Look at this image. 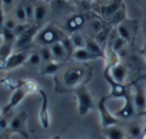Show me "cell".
Returning <instances> with one entry per match:
<instances>
[{"label": "cell", "mask_w": 146, "mask_h": 139, "mask_svg": "<svg viewBox=\"0 0 146 139\" xmlns=\"http://www.w3.org/2000/svg\"><path fill=\"white\" fill-rule=\"evenodd\" d=\"M93 70L88 65H78V66H69L62 72L59 82L54 85V90L59 93H72L76 88L88 85L92 79Z\"/></svg>", "instance_id": "6da1fadb"}, {"label": "cell", "mask_w": 146, "mask_h": 139, "mask_svg": "<svg viewBox=\"0 0 146 139\" xmlns=\"http://www.w3.org/2000/svg\"><path fill=\"white\" fill-rule=\"evenodd\" d=\"M72 93L75 95V98H76V102H78V113H79L80 116H86L88 113H90V112L95 109L96 102H95L92 93L89 92V89L86 88V85L76 88Z\"/></svg>", "instance_id": "7a4b0ae2"}, {"label": "cell", "mask_w": 146, "mask_h": 139, "mask_svg": "<svg viewBox=\"0 0 146 139\" xmlns=\"http://www.w3.org/2000/svg\"><path fill=\"white\" fill-rule=\"evenodd\" d=\"M64 32H62L57 26L53 25H47L44 27L40 29V32L36 36V43L42 45V46H52L57 42H62V39L64 37Z\"/></svg>", "instance_id": "3957f363"}, {"label": "cell", "mask_w": 146, "mask_h": 139, "mask_svg": "<svg viewBox=\"0 0 146 139\" xmlns=\"http://www.w3.org/2000/svg\"><path fill=\"white\" fill-rule=\"evenodd\" d=\"M115 30L127 45H133L135 39H136V35H137V30H139V23H137L136 19H129L127 17L125 22H122L119 26H116Z\"/></svg>", "instance_id": "277c9868"}, {"label": "cell", "mask_w": 146, "mask_h": 139, "mask_svg": "<svg viewBox=\"0 0 146 139\" xmlns=\"http://www.w3.org/2000/svg\"><path fill=\"white\" fill-rule=\"evenodd\" d=\"M108 95L106 96H102L98 102H96V108H98V112L100 115V128H109V126H113V125H120L122 120H119L108 108Z\"/></svg>", "instance_id": "5b68a950"}, {"label": "cell", "mask_w": 146, "mask_h": 139, "mask_svg": "<svg viewBox=\"0 0 146 139\" xmlns=\"http://www.w3.org/2000/svg\"><path fill=\"white\" fill-rule=\"evenodd\" d=\"M130 95L137 115H146V89L142 88L140 79L130 83Z\"/></svg>", "instance_id": "8992f818"}, {"label": "cell", "mask_w": 146, "mask_h": 139, "mask_svg": "<svg viewBox=\"0 0 146 139\" xmlns=\"http://www.w3.org/2000/svg\"><path fill=\"white\" fill-rule=\"evenodd\" d=\"M103 78L105 80L108 82L109 88H110V92L108 95V98H113V99H125L127 95H130V83L126 85V83H117L116 80H113V78L110 76L109 72H105L103 70Z\"/></svg>", "instance_id": "52a82bcc"}, {"label": "cell", "mask_w": 146, "mask_h": 139, "mask_svg": "<svg viewBox=\"0 0 146 139\" xmlns=\"http://www.w3.org/2000/svg\"><path fill=\"white\" fill-rule=\"evenodd\" d=\"M27 112L26 110H22L19 113H16L12 120H10V125H9V132L10 133H17L20 135L22 138H29V130H27Z\"/></svg>", "instance_id": "ba28073f"}, {"label": "cell", "mask_w": 146, "mask_h": 139, "mask_svg": "<svg viewBox=\"0 0 146 139\" xmlns=\"http://www.w3.org/2000/svg\"><path fill=\"white\" fill-rule=\"evenodd\" d=\"M42 26H37V25H32L23 35H20L16 42H15V49L16 50H26V47H29L35 40H36V36L37 33L40 32Z\"/></svg>", "instance_id": "9c48e42d"}, {"label": "cell", "mask_w": 146, "mask_h": 139, "mask_svg": "<svg viewBox=\"0 0 146 139\" xmlns=\"http://www.w3.org/2000/svg\"><path fill=\"white\" fill-rule=\"evenodd\" d=\"M40 96V108H39V122L42 125L43 129H49L50 123H52V118H50V110H49V96L47 93L40 88L39 93Z\"/></svg>", "instance_id": "30bf717a"}, {"label": "cell", "mask_w": 146, "mask_h": 139, "mask_svg": "<svg viewBox=\"0 0 146 139\" xmlns=\"http://www.w3.org/2000/svg\"><path fill=\"white\" fill-rule=\"evenodd\" d=\"M123 0H109V3L106 5H95L93 10L95 13H98L99 16H102L103 19H110L122 6H123Z\"/></svg>", "instance_id": "8fae6325"}, {"label": "cell", "mask_w": 146, "mask_h": 139, "mask_svg": "<svg viewBox=\"0 0 146 139\" xmlns=\"http://www.w3.org/2000/svg\"><path fill=\"white\" fill-rule=\"evenodd\" d=\"M29 52L27 50H15L5 62V67L3 70H12V69H16V67H20L23 65L27 63V59H29Z\"/></svg>", "instance_id": "7c38bea8"}, {"label": "cell", "mask_w": 146, "mask_h": 139, "mask_svg": "<svg viewBox=\"0 0 146 139\" xmlns=\"http://www.w3.org/2000/svg\"><path fill=\"white\" fill-rule=\"evenodd\" d=\"M125 103H123V106L120 108V109H117L116 112H113V115L119 119V120H129V119H132L135 115H137L136 113V109H135V105H133V100H132V95H127L125 99Z\"/></svg>", "instance_id": "4fadbf2b"}, {"label": "cell", "mask_w": 146, "mask_h": 139, "mask_svg": "<svg viewBox=\"0 0 146 139\" xmlns=\"http://www.w3.org/2000/svg\"><path fill=\"white\" fill-rule=\"evenodd\" d=\"M26 95H27V92H26L23 88H19V89L13 90V93H12V96H10L9 102H7V103H6V106H3V109H2V115L9 116V113H10L16 106H19V105H20V102L26 98Z\"/></svg>", "instance_id": "5bb4252c"}, {"label": "cell", "mask_w": 146, "mask_h": 139, "mask_svg": "<svg viewBox=\"0 0 146 139\" xmlns=\"http://www.w3.org/2000/svg\"><path fill=\"white\" fill-rule=\"evenodd\" d=\"M49 15V5L46 2H37L35 5V17H33V25L42 26Z\"/></svg>", "instance_id": "9a60e30c"}, {"label": "cell", "mask_w": 146, "mask_h": 139, "mask_svg": "<svg viewBox=\"0 0 146 139\" xmlns=\"http://www.w3.org/2000/svg\"><path fill=\"white\" fill-rule=\"evenodd\" d=\"M102 133L106 139H126L127 133L126 129H123L120 125H113L109 128H102Z\"/></svg>", "instance_id": "2e32d148"}, {"label": "cell", "mask_w": 146, "mask_h": 139, "mask_svg": "<svg viewBox=\"0 0 146 139\" xmlns=\"http://www.w3.org/2000/svg\"><path fill=\"white\" fill-rule=\"evenodd\" d=\"M85 23H86V19L83 15H73L66 22V30L70 33L79 32V29H82L85 26Z\"/></svg>", "instance_id": "e0dca14e"}, {"label": "cell", "mask_w": 146, "mask_h": 139, "mask_svg": "<svg viewBox=\"0 0 146 139\" xmlns=\"http://www.w3.org/2000/svg\"><path fill=\"white\" fill-rule=\"evenodd\" d=\"M105 72H109L110 76L113 78V80H116L117 83H126V79H127V67L125 65L119 63L115 67H112L110 70H105Z\"/></svg>", "instance_id": "ac0fdd59"}, {"label": "cell", "mask_w": 146, "mask_h": 139, "mask_svg": "<svg viewBox=\"0 0 146 139\" xmlns=\"http://www.w3.org/2000/svg\"><path fill=\"white\" fill-rule=\"evenodd\" d=\"M105 69L103 70H110L112 67H115L116 65H119L120 63V60H119V53L117 52H115L113 49H110V47H106L105 49Z\"/></svg>", "instance_id": "d6986e66"}, {"label": "cell", "mask_w": 146, "mask_h": 139, "mask_svg": "<svg viewBox=\"0 0 146 139\" xmlns=\"http://www.w3.org/2000/svg\"><path fill=\"white\" fill-rule=\"evenodd\" d=\"M96 59H105V47L100 46L95 39L86 37V46H85Z\"/></svg>", "instance_id": "ffe728a7"}, {"label": "cell", "mask_w": 146, "mask_h": 139, "mask_svg": "<svg viewBox=\"0 0 146 139\" xmlns=\"http://www.w3.org/2000/svg\"><path fill=\"white\" fill-rule=\"evenodd\" d=\"M63 65L64 63H60V62H56V60L49 62V63H44L40 67V75H43V76H54L60 70V69L63 67Z\"/></svg>", "instance_id": "44dd1931"}, {"label": "cell", "mask_w": 146, "mask_h": 139, "mask_svg": "<svg viewBox=\"0 0 146 139\" xmlns=\"http://www.w3.org/2000/svg\"><path fill=\"white\" fill-rule=\"evenodd\" d=\"M50 49H52V53H53V60H56V62L64 63V62L67 60V57H70V56L67 55L66 49L63 47V45H62L60 42H57V43L52 45V46H50Z\"/></svg>", "instance_id": "7402d4cb"}, {"label": "cell", "mask_w": 146, "mask_h": 139, "mask_svg": "<svg viewBox=\"0 0 146 139\" xmlns=\"http://www.w3.org/2000/svg\"><path fill=\"white\" fill-rule=\"evenodd\" d=\"M126 19H127V9H126V5H123L110 19H108V25H109L110 27H112V26L116 27V26H119L122 22H125Z\"/></svg>", "instance_id": "603a6c76"}, {"label": "cell", "mask_w": 146, "mask_h": 139, "mask_svg": "<svg viewBox=\"0 0 146 139\" xmlns=\"http://www.w3.org/2000/svg\"><path fill=\"white\" fill-rule=\"evenodd\" d=\"M72 59H75L76 62H82V63H86V62H90V60H96V57L86 47L75 49V52L72 53Z\"/></svg>", "instance_id": "cb8c5ba5"}, {"label": "cell", "mask_w": 146, "mask_h": 139, "mask_svg": "<svg viewBox=\"0 0 146 139\" xmlns=\"http://www.w3.org/2000/svg\"><path fill=\"white\" fill-rule=\"evenodd\" d=\"M143 129H145V126H143L140 122H132V123L127 125L126 133H127V136L132 138V139H140V135H142Z\"/></svg>", "instance_id": "d4e9b609"}, {"label": "cell", "mask_w": 146, "mask_h": 139, "mask_svg": "<svg viewBox=\"0 0 146 139\" xmlns=\"http://www.w3.org/2000/svg\"><path fill=\"white\" fill-rule=\"evenodd\" d=\"M13 16L15 19L17 20V23H29V19H27V13H26V9H25V3H17L13 9ZM32 25V23H30Z\"/></svg>", "instance_id": "484cf974"}, {"label": "cell", "mask_w": 146, "mask_h": 139, "mask_svg": "<svg viewBox=\"0 0 146 139\" xmlns=\"http://www.w3.org/2000/svg\"><path fill=\"white\" fill-rule=\"evenodd\" d=\"M70 40H72V43H73V46H75V49H82V47H85L86 46V37L82 35V33H79V32H75V33H70Z\"/></svg>", "instance_id": "4316f807"}, {"label": "cell", "mask_w": 146, "mask_h": 139, "mask_svg": "<svg viewBox=\"0 0 146 139\" xmlns=\"http://www.w3.org/2000/svg\"><path fill=\"white\" fill-rule=\"evenodd\" d=\"M39 53H40V57H42L43 65L44 63H49V62H53V53H52L50 46H42L39 49Z\"/></svg>", "instance_id": "83f0119b"}, {"label": "cell", "mask_w": 146, "mask_h": 139, "mask_svg": "<svg viewBox=\"0 0 146 139\" xmlns=\"http://www.w3.org/2000/svg\"><path fill=\"white\" fill-rule=\"evenodd\" d=\"M26 65H27V66H30V67L43 65V62H42V57H40V53H39V50H37V52H30V55H29V59H27V63H26Z\"/></svg>", "instance_id": "f1b7e54d"}, {"label": "cell", "mask_w": 146, "mask_h": 139, "mask_svg": "<svg viewBox=\"0 0 146 139\" xmlns=\"http://www.w3.org/2000/svg\"><path fill=\"white\" fill-rule=\"evenodd\" d=\"M3 39V42H6V43H12V45H15V42H16V35H15V32L13 30H9V29H6V27H3V32H2V36H0Z\"/></svg>", "instance_id": "f546056e"}, {"label": "cell", "mask_w": 146, "mask_h": 139, "mask_svg": "<svg viewBox=\"0 0 146 139\" xmlns=\"http://www.w3.org/2000/svg\"><path fill=\"white\" fill-rule=\"evenodd\" d=\"M62 45H63V47L66 49V52H67V55L72 57V53L75 52V46H73V43H72V40H70V37L69 36H64L63 39H62V42H60Z\"/></svg>", "instance_id": "4dcf8cb0"}, {"label": "cell", "mask_w": 146, "mask_h": 139, "mask_svg": "<svg viewBox=\"0 0 146 139\" xmlns=\"http://www.w3.org/2000/svg\"><path fill=\"white\" fill-rule=\"evenodd\" d=\"M30 26H32L30 23H17L16 29L13 30V32H15V35H16V39H17L20 35H23V33H25V32H26V30H27Z\"/></svg>", "instance_id": "1f68e13d"}, {"label": "cell", "mask_w": 146, "mask_h": 139, "mask_svg": "<svg viewBox=\"0 0 146 139\" xmlns=\"http://www.w3.org/2000/svg\"><path fill=\"white\" fill-rule=\"evenodd\" d=\"M25 9H26V13H27V19H29V23L33 22V17H35V5L27 2L25 5Z\"/></svg>", "instance_id": "d6a6232c"}, {"label": "cell", "mask_w": 146, "mask_h": 139, "mask_svg": "<svg viewBox=\"0 0 146 139\" xmlns=\"http://www.w3.org/2000/svg\"><path fill=\"white\" fill-rule=\"evenodd\" d=\"M16 26H17V20L15 19V16H7L5 20V27L9 30H15Z\"/></svg>", "instance_id": "836d02e7"}, {"label": "cell", "mask_w": 146, "mask_h": 139, "mask_svg": "<svg viewBox=\"0 0 146 139\" xmlns=\"http://www.w3.org/2000/svg\"><path fill=\"white\" fill-rule=\"evenodd\" d=\"M5 20H6L5 7H3V5H2V0H0V36H2V32H3V27H5Z\"/></svg>", "instance_id": "e575fe53"}, {"label": "cell", "mask_w": 146, "mask_h": 139, "mask_svg": "<svg viewBox=\"0 0 146 139\" xmlns=\"http://www.w3.org/2000/svg\"><path fill=\"white\" fill-rule=\"evenodd\" d=\"M9 125H10V122H9L7 116H5V115L0 116V130H6V129H9Z\"/></svg>", "instance_id": "d590c367"}, {"label": "cell", "mask_w": 146, "mask_h": 139, "mask_svg": "<svg viewBox=\"0 0 146 139\" xmlns=\"http://www.w3.org/2000/svg\"><path fill=\"white\" fill-rule=\"evenodd\" d=\"M2 5H3L5 10H10V9H15L16 0H2Z\"/></svg>", "instance_id": "8d00e7d4"}, {"label": "cell", "mask_w": 146, "mask_h": 139, "mask_svg": "<svg viewBox=\"0 0 146 139\" xmlns=\"http://www.w3.org/2000/svg\"><path fill=\"white\" fill-rule=\"evenodd\" d=\"M140 139H146V126H145V129H143V132L140 135Z\"/></svg>", "instance_id": "74e56055"}, {"label": "cell", "mask_w": 146, "mask_h": 139, "mask_svg": "<svg viewBox=\"0 0 146 139\" xmlns=\"http://www.w3.org/2000/svg\"><path fill=\"white\" fill-rule=\"evenodd\" d=\"M66 2H69V3H72V5H78L80 0H66Z\"/></svg>", "instance_id": "f35d334b"}, {"label": "cell", "mask_w": 146, "mask_h": 139, "mask_svg": "<svg viewBox=\"0 0 146 139\" xmlns=\"http://www.w3.org/2000/svg\"><path fill=\"white\" fill-rule=\"evenodd\" d=\"M50 139H62V135H60V133H57V135H54V136H52Z\"/></svg>", "instance_id": "ab89813d"}, {"label": "cell", "mask_w": 146, "mask_h": 139, "mask_svg": "<svg viewBox=\"0 0 146 139\" xmlns=\"http://www.w3.org/2000/svg\"><path fill=\"white\" fill-rule=\"evenodd\" d=\"M140 53H142V56L146 59V49H142V50H140Z\"/></svg>", "instance_id": "60d3db41"}, {"label": "cell", "mask_w": 146, "mask_h": 139, "mask_svg": "<svg viewBox=\"0 0 146 139\" xmlns=\"http://www.w3.org/2000/svg\"><path fill=\"white\" fill-rule=\"evenodd\" d=\"M142 49H146V33H145V43H143V47Z\"/></svg>", "instance_id": "b9f144b4"}, {"label": "cell", "mask_w": 146, "mask_h": 139, "mask_svg": "<svg viewBox=\"0 0 146 139\" xmlns=\"http://www.w3.org/2000/svg\"><path fill=\"white\" fill-rule=\"evenodd\" d=\"M85 2H88V3H93L95 0H85Z\"/></svg>", "instance_id": "7bdbcfd3"}, {"label": "cell", "mask_w": 146, "mask_h": 139, "mask_svg": "<svg viewBox=\"0 0 146 139\" xmlns=\"http://www.w3.org/2000/svg\"><path fill=\"white\" fill-rule=\"evenodd\" d=\"M40 2H46V3H49V2H50V0H40Z\"/></svg>", "instance_id": "ee69618b"}, {"label": "cell", "mask_w": 146, "mask_h": 139, "mask_svg": "<svg viewBox=\"0 0 146 139\" xmlns=\"http://www.w3.org/2000/svg\"><path fill=\"white\" fill-rule=\"evenodd\" d=\"M80 139H88V138H86V136H82V138H80Z\"/></svg>", "instance_id": "f6af8a7d"}, {"label": "cell", "mask_w": 146, "mask_h": 139, "mask_svg": "<svg viewBox=\"0 0 146 139\" xmlns=\"http://www.w3.org/2000/svg\"><path fill=\"white\" fill-rule=\"evenodd\" d=\"M145 9H146V0H145Z\"/></svg>", "instance_id": "bcb514c9"}, {"label": "cell", "mask_w": 146, "mask_h": 139, "mask_svg": "<svg viewBox=\"0 0 146 139\" xmlns=\"http://www.w3.org/2000/svg\"><path fill=\"white\" fill-rule=\"evenodd\" d=\"M126 139H132V138H129V136H127V138H126Z\"/></svg>", "instance_id": "7dc6e473"}, {"label": "cell", "mask_w": 146, "mask_h": 139, "mask_svg": "<svg viewBox=\"0 0 146 139\" xmlns=\"http://www.w3.org/2000/svg\"><path fill=\"white\" fill-rule=\"evenodd\" d=\"M0 139H2V133H0Z\"/></svg>", "instance_id": "c3c4849f"}, {"label": "cell", "mask_w": 146, "mask_h": 139, "mask_svg": "<svg viewBox=\"0 0 146 139\" xmlns=\"http://www.w3.org/2000/svg\"><path fill=\"white\" fill-rule=\"evenodd\" d=\"M136 2H142V0H136Z\"/></svg>", "instance_id": "681fc988"}, {"label": "cell", "mask_w": 146, "mask_h": 139, "mask_svg": "<svg viewBox=\"0 0 146 139\" xmlns=\"http://www.w3.org/2000/svg\"><path fill=\"white\" fill-rule=\"evenodd\" d=\"M0 116H2V115H0Z\"/></svg>", "instance_id": "f907efd6"}, {"label": "cell", "mask_w": 146, "mask_h": 139, "mask_svg": "<svg viewBox=\"0 0 146 139\" xmlns=\"http://www.w3.org/2000/svg\"><path fill=\"white\" fill-rule=\"evenodd\" d=\"M145 89H146V88H145Z\"/></svg>", "instance_id": "816d5d0a"}]
</instances>
